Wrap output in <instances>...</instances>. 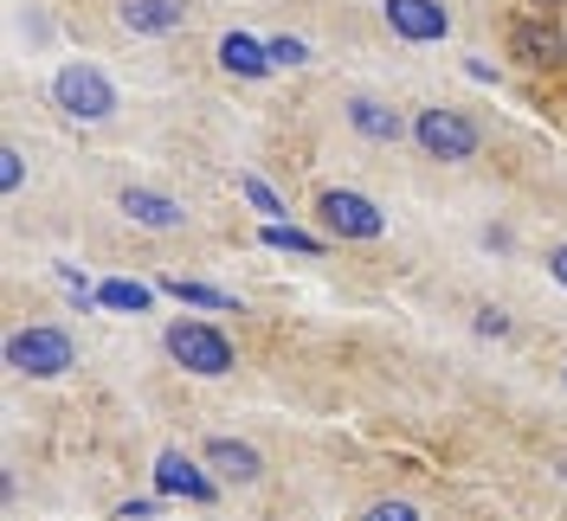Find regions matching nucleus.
Masks as SVG:
<instances>
[{
	"mask_svg": "<svg viewBox=\"0 0 567 521\" xmlns=\"http://www.w3.org/2000/svg\"><path fill=\"white\" fill-rule=\"evenodd\" d=\"M116 13L130 33H175L187 20V0H116Z\"/></svg>",
	"mask_w": 567,
	"mask_h": 521,
	"instance_id": "1a4fd4ad",
	"label": "nucleus"
},
{
	"mask_svg": "<svg viewBox=\"0 0 567 521\" xmlns=\"http://www.w3.org/2000/svg\"><path fill=\"white\" fill-rule=\"evenodd\" d=\"M509 59H516V65H535V71L561 65L567 59L561 27H548V20H516V27H509Z\"/></svg>",
	"mask_w": 567,
	"mask_h": 521,
	"instance_id": "423d86ee",
	"label": "nucleus"
},
{
	"mask_svg": "<svg viewBox=\"0 0 567 521\" xmlns=\"http://www.w3.org/2000/svg\"><path fill=\"white\" fill-rule=\"evenodd\" d=\"M155 483H162V496H187V502H200V509L219 496V483H213L200 463H187L181 451H162V457H155Z\"/></svg>",
	"mask_w": 567,
	"mask_h": 521,
	"instance_id": "0eeeda50",
	"label": "nucleus"
},
{
	"mask_svg": "<svg viewBox=\"0 0 567 521\" xmlns=\"http://www.w3.org/2000/svg\"><path fill=\"white\" fill-rule=\"evenodd\" d=\"M477 329H484V335H509V322H503V310H477Z\"/></svg>",
	"mask_w": 567,
	"mask_h": 521,
	"instance_id": "4be33fe9",
	"label": "nucleus"
},
{
	"mask_svg": "<svg viewBox=\"0 0 567 521\" xmlns=\"http://www.w3.org/2000/svg\"><path fill=\"white\" fill-rule=\"evenodd\" d=\"M349 123L361 129V136H374V142H400V136H406V116H393V110L374 104V97H354Z\"/></svg>",
	"mask_w": 567,
	"mask_h": 521,
	"instance_id": "ddd939ff",
	"label": "nucleus"
},
{
	"mask_svg": "<svg viewBox=\"0 0 567 521\" xmlns=\"http://www.w3.org/2000/svg\"><path fill=\"white\" fill-rule=\"evenodd\" d=\"M535 7H567V0H535Z\"/></svg>",
	"mask_w": 567,
	"mask_h": 521,
	"instance_id": "b1692460",
	"label": "nucleus"
},
{
	"mask_svg": "<svg viewBox=\"0 0 567 521\" xmlns=\"http://www.w3.org/2000/svg\"><path fill=\"white\" fill-rule=\"evenodd\" d=\"M168 290H175L181 303H194V310H239V303H233V296H226V290H213V283H194V278L168 283Z\"/></svg>",
	"mask_w": 567,
	"mask_h": 521,
	"instance_id": "dca6fc26",
	"label": "nucleus"
},
{
	"mask_svg": "<svg viewBox=\"0 0 567 521\" xmlns=\"http://www.w3.org/2000/svg\"><path fill=\"white\" fill-rule=\"evenodd\" d=\"M97 310H123V315H148L155 310V290L148 283H123V278H104L97 283V296H91Z\"/></svg>",
	"mask_w": 567,
	"mask_h": 521,
	"instance_id": "4468645a",
	"label": "nucleus"
},
{
	"mask_svg": "<svg viewBox=\"0 0 567 521\" xmlns=\"http://www.w3.org/2000/svg\"><path fill=\"white\" fill-rule=\"evenodd\" d=\"M162 515V502H155V496H148V502H123V509H116V521H155Z\"/></svg>",
	"mask_w": 567,
	"mask_h": 521,
	"instance_id": "412c9836",
	"label": "nucleus"
},
{
	"mask_svg": "<svg viewBox=\"0 0 567 521\" xmlns=\"http://www.w3.org/2000/svg\"><path fill=\"white\" fill-rule=\"evenodd\" d=\"M52 104L71 110V116H84V123H97V116L116 110V84H110L97 65L71 59V65H59V77H52Z\"/></svg>",
	"mask_w": 567,
	"mask_h": 521,
	"instance_id": "7ed1b4c3",
	"label": "nucleus"
},
{
	"mask_svg": "<svg viewBox=\"0 0 567 521\" xmlns=\"http://www.w3.org/2000/svg\"><path fill=\"white\" fill-rule=\"evenodd\" d=\"M246 200H251V207H258V212H265L271 226H284V200H278V194H271V187H265V180H251V174H246Z\"/></svg>",
	"mask_w": 567,
	"mask_h": 521,
	"instance_id": "f3484780",
	"label": "nucleus"
},
{
	"mask_svg": "<svg viewBox=\"0 0 567 521\" xmlns=\"http://www.w3.org/2000/svg\"><path fill=\"white\" fill-rule=\"evenodd\" d=\"M303 59H310L303 39H271V65H303Z\"/></svg>",
	"mask_w": 567,
	"mask_h": 521,
	"instance_id": "a211bd4d",
	"label": "nucleus"
},
{
	"mask_svg": "<svg viewBox=\"0 0 567 521\" xmlns=\"http://www.w3.org/2000/svg\"><path fill=\"white\" fill-rule=\"evenodd\" d=\"M548 271H555V283H567V244H555V251H548Z\"/></svg>",
	"mask_w": 567,
	"mask_h": 521,
	"instance_id": "5701e85b",
	"label": "nucleus"
},
{
	"mask_svg": "<svg viewBox=\"0 0 567 521\" xmlns=\"http://www.w3.org/2000/svg\"><path fill=\"white\" fill-rule=\"evenodd\" d=\"M317 212H322V226L336 232V239H381V207L374 200H361V194H349V187H329L317 200Z\"/></svg>",
	"mask_w": 567,
	"mask_h": 521,
	"instance_id": "39448f33",
	"label": "nucleus"
},
{
	"mask_svg": "<svg viewBox=\"0 0 567 521\" xmlns=\"http://www.w3.org/2000/svg\"><path fill=\"white\" fill-rule=\"evenodd\" d=\"M116 207L130 212L136 226H155V232H175V226H181V207L168 200V194H148V187H123V194H116Z\"/></svg>",
	"mask_w": 567,
	"mask_h": 521,
	"instance_id": "9b49d317",
	"label": "nucleus"
},
{
	"mask_svg": "<svg viewBox=\"0 0 567 521\" xmlns=\"http://www.w3.org/2000/svg\"><path fill=\"white\" fill-rule=\"evenodd\" d=\"M361 521H420V509H413V502H374Z\"/></svg>",
	"mask_w": 567,
	"mask_h": 521,
	"instance_id": "aec40b11",
	"label": "nucleus"
},
{
	"mask_svg": "<svg viewBox=\"0 0 567 521\" xmlns=\"http://www.w3.org/2000/svg\"><path fill=\"white\" fill-rule=\"evenodd\" d=\"M20 180H27V161H20V148H0V187L13 194Z\"/></svg>",
	"mask_w": 567,
	"mask_h": 521,
	"instance_id": "6ab92c4d",
	"label": "nucleus"
},
{
	"mask_svg": "<svg viewBox=\"0 0 567 521\" xmlns=\"http://www.w3.org/2000/svg\"><path fill=\"white\" fill-rule=\"evenodd\" d=\"M388 27L400 39H413V45H432V39H445V7L439 0H388Z\"/></svg>",
	"mask_w": 567,
	"mask_h": 521,
	"instance_id": "6e6552de",
	"label": "nucleus"
},
{
	"mask_svg": "<svg viewBox=\"0 0 567 521\" xmlns=\"http://www.w3.org/2000/svg\"><path fill=\"white\" fill-rule=\"evenodd\" d=\"M207 470H219L226 483H251L265 463H258V451L239 445V438H213V445H207Z\"/></svg>",
	"mask_w": 567,
	"mask_h": 521,
	"instance_id": "f8f14e48",
	"label": "nucleus"
},
{
	"mask_svg": "<svg viewBox=\"0 0 567 521\" xmlns=\"http://www.w3.org/2000/svg\"><path fill=\"white\" fill-rule=\"evenodd\" d=\"M168 361L187 367V374H200V381H219V374H233V342L213 322L181 315V322H168Z\"/></svg>",
	"mask_w": 567,
	"mask_h": 521,
	"instance_id": "f257e3e1",
	"label": "nucleus"
},
{
	"mask_svg": "<svg viewBox=\"0 0 567 521\" xmlns=\"http://www.w3.org/2000/svg\"><path fill=\"white\" fill-rule=\"evenodd\" d=\"M413 142H420L432 161H471L477 155V123L464 116V110H420L413 116Z\"/></svg>",
	"mask_w": 567,
	"mask_h": 521,
	"instance_id": "20e7f679",
	"label": "nucleus"
},
{
	"mask_svg": "<svg viewBox=\"0 0 567 521\" xmlns=\"http://www.w3.org/2000/svg\"><path fill=\"white\" fill-rule=\"evenodd\" d=\"M71 361H78V347H71L65 329H13L7 335V367L13 374H33V381H52V374H65Z\"/></svg>",
	"mask_w": 567,
	"mask_h": 521,
	"instance_id": "f03ea898",
	"label": "nucleus"
},
{
	"mask_svg": "<svg viewBox=\"0 0 567 521\" xmlns=\"http://www.w3.org/2000/svg\"><path fill=\"white\" fill-rule=\"evenodd\" d=\"M219 65L233 71V77H265V71H271V39L226 33L219 39Z\"/></svg>",
	"mask_w": 567,
	"mask_h": 521,
	"instance_id": "9d476101",
	"label": "nucleus"
},
{
	"mask_svg": "<svg viewBox=\"0 0 567 521\" xmlns=\"http://www.w3.org/2000/svg\"><path fill=\"white\" fill-rule=\"evenodd\" d=\"M265 244L271 251H297V258H322L317 232H297V226H265Z\"/></svg>",
	"mask_w": 567,
	"mask_h": 521,
	"instance_id": "2eb2a0df",
	"label": "nucleus"
}]
</instances>
